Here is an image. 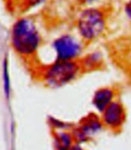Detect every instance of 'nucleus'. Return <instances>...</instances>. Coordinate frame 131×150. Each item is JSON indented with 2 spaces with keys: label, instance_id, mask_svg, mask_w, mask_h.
<instances>
[{
  "label": "nucleus",
  "instance_id": "1",
  "mask_svg": "<svg viewBox=\"0 0 131 150\" xmlns=\"http://www.w3.org/2000/svg\"><path fill=\"white\" fill-rule=\"evenodd\" d=\"M13 44L16 50L22 54H32L39 43V34L30 20L20 19L13 29Z\"/></svg>",
  "mask_w": 131,
  "mask_h": 150
},
{
  "label": "nucleus",
  "instance_id": "2",
  "mask_svg": "<svg viewBox=\"0 0 131 150\" xmlns=\"http://www.w3.org/2000/svg\"><path fill=\"white\" fill-rule=\"evenodd\" d=\"M105 28L104 15L97 9H87L82 12L78 19V29L80 35L86 40L99 37Z\"/></svg>",
  "mask_w": 131,
  "mask_h": 150
},
{
  "label": "nucleus",
  "instance_id": "3",
  "mask_svg": "<svg viewBox=\"0 0 131 150\" xmlns=\"http://www.w3.org/2000/svg\"><path fill=\"white\" fill-rule=\"evenodd\" d=\"M80 68V65L73 60H57L48 70L46 78L51 86L60 87L74 79Z\"/></svg>",
  "mask_w": 131,
  "mask_h": 150
},
{
  "label": "nucleus",
  "instance_id": "4",
  "mask_svg": "<svg viewBox=\"0 0 131 150\" xmlns=\"http://www.w3.org/2000/svg\"><path fill=\"white\" fill-rule=\"evenodd\" d=\"M53 47L57 60H73L80 54V43L70 36H62L55 40Z\"/></svg>",
  "mask_w": 131,
  "mask_h": 150
},
{
  "label": "nucleus",
  "instance_id": "5",
  "mask_svg": "<svg viewBox=\"0 0 131 150\" xmlns=\"http://www.w3.org/2000/svg\"><path fill=\"white\" fill-rule=\"evenodd\" d=\"M125 112L123 105L113 101L103 112V121L111 129H118L124 122Z\"/></svg>",
  "mask_w": 131,
  "mask_h": 150
},
{
  "label": "nucleus",
  "instance_id": "6",
  "mask_svg": "<svg viewBox=\"0 0 131 150\" xmlns=\"http://www.w3.org/2000/svg\"><path fill=\"white\" fill-rule=\"evenodd\" d=\"M101 122L96 117L89 116L84 120L83 124L76 129L73 133V138L76 141L81 143L86 141L91 135L98 132L101 129Z\"/></svg>",
  "mask_w": 131,
  "mask_h": 150
},
{
  "label": "nucleus",
  "instance_id": "7",
  "mask_svg": "<svg viewBox=\"0 0 131 150\" xmlns=\"http://www.w3.org/2000/svg\"><path fill=\"white\" fill-rule=\"evenodd\" d=\"M114 94L110 88H100L96 91L92 99V103L99 112H103L113 102Z\"/></svg>",
  "mask_w": 131,
  "mask_h": 150
},
{
  "label": "nucleus",
  "instance_id": "8",
  "mask_svg": "<svg viewBox=\"0 0 131 150\" xmlns=\"http://www.w3.org/2000/svg\"><path fill=\"white\" fill-rule=\"evenodd\" d=\"M73 136L67 132H60L56 135V150H69L72 147Z\"/></svg>",
  "mask_w": 131,
  "mask_h": 150
},
{
  "label": "nucleus",
  "instance_id": "9",
  "mask_svg": "<svg viewBox=\"0 0 131 150\" xmlns=\"http://www.w3.org/2000/svg\"><path fill=\"white\" fill-rule=\"evenodd\" d=\"M3 80H4V89L6 97L9 98V91H10V85H9V77L8 73V65L7 60H5L4 62V71H3Z\"/></svg>",
  "mask_w": 131,
  "mask_h": 150
},
{
  "label": "nucleus",
  "instance_id": "10",
  "mask_svg": "<svg viewBox=\"0 0 131 150\" xmlns=\"http://www.w3.org/2000/svg\"><path fill=\"white\" fill-rule=\"evenodd\" d=\"M125 11H126V13H127V15L128 16V17H129L130 19H131V1L126 5Z\"/></svg>",
  "mask_w": 131,
  "mask_h": 150
},
{
  "label": "nucleus",
  "instance_id": "11",
  "mask_svg": "<svg viewBox=\"0 0 131 150\" xmlns=\"http://www.w3.org/2000/svg\"><path fill=\"white\" fill-rule=\"evenodd\" d=\"M44 0H29V2H30V5L32 6H36V5H38L41 2H43Z\"/></svg>",
  "mask_w": 131,
  "mask_h": 150
},
{
  "label": "nucleus",
  "instance_id": "12",
  "mask_svg": "<svg viewBox=\"0 0 131 150\" xmlns=\"http://www.w3.org/2000/svg\"><path fill=\"white\" fill-rule=\"evenodd\" d=\"M69 150H83V149L79 146H72Z\"/></svg>",
  "mask_w": 131,
  "mask_h": 150
},
{
  "label": "nucleus",
  "instance_id": "13",
  "mask_svg": "<svg viewBox=\"0 0 131 150\" xmlns=\"http://www.w3.org/2000/svg\"><path fill=\"white\" fill-rule=\"evenodd\" d=\"M79 1L83 2V3H89V2H94V1H96V0H79Z\"/></svg>",
  "mask_w": 131,
  "mask_h": 150
}]
</instances>
